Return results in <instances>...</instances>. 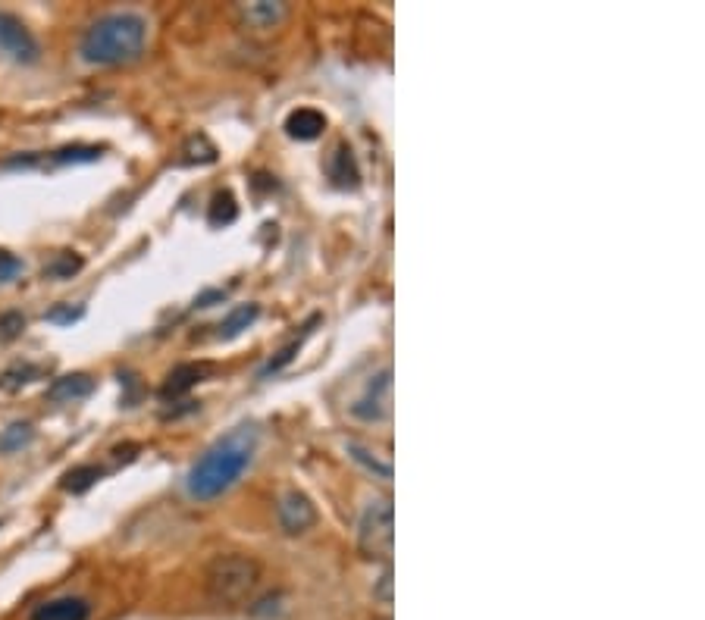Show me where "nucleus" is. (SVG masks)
Listing matches in <instances>:
<instances>
[{"mask_svg": "<svg viewBox=\"0 0 705 620\" xmlns=\"http://www.w3.org/2000/svg\"><path fill=\"white\" fill-rule=\"evenodd\" d=\"M358 545L367 558H392L395 548V508L389 498H376L361 514L358 523Z\"/></svg>", "mask_w": 705, "mask_h": 620, "instance_id": "nucleus-4", "label": "nucleus"}, {"mask_svg": "<svg viewBox=\"0 0 705 620\" xmlns=\"http://www.w3.org/2000/svg\"><path fill=\"white\" fill-rule=\"evenodd\" d=\"M41 376V367H32V364H22V367H10L4 376H0V389L4 392H16L22 386H29L32 379Z\"/></svg>", "mask_w": 705, "mask_h": 620, "instance_id": "nucleus-20", "label": "nucleus"}, {"mask_svg": "<svg viewBox=\"0 0 705 620\" xmlns=\"http://www.w3.org/2000/svg\"><path fill=\"white\" fill-rule=\"evenodd\" d=\"M101 467H76V470H69L66 476H63V489L66 492H85V489H91L94 483L101 480Z\"/></svg>", "mask_w": 705, "mask_h": 620, "instance_id": "nucleus-19", "label": "nucleus"}, {"mask_svg": "<svg viewBox=\"0 0 705 620\" xmlns=\"http://www.w3.org/2000/svg\"><path fill=\"white\" fill-rule=\"evenodd\" d=\"M94 392V379L88 373H69L54 379V386L47 389V401H82Z\"/></svg>", "mask_w": 705, "mask_h": 620, "instance_id": "nucleus-10", "label": "nucleus"}, {"mask_svg": "<svg viewBox=\"0 0 705 620\" xmlns=\"http://www.w3.org/2000/svg\"><path fill=\"white\" fill-rule=\"evenodd\" d=\"M223 298H226L223 292H204L195 298V307H214V301H223Z\"/></svg>", "mask_w": 705, "mask_h": 620, "instance_id": "nucleus-27", "label": "nucleus"}, {"mask_svg": "<svg viewBox=\"0 0 705 620\" xmlns=\"http://www.w3.org/2000/svg\"><path fill=\"white\" fill-rule=\"evenodd\" d=\"M19 270H22L19 260H16L13 254H7V251H0V282L16 279V273H19Z\"/></svg>", "mask_w": 705, "mask_h": 620, "instance_id": "nucleus-24", "label": "nucleus"}, {"mask_svg": "<svg viewBox=\"0 0 705 620\" xmlns=\"http://www.w3.org/2000/svg\"><path fill=\"white\" fill-rule=\"evenodd\" d=\"M35 436L32 423H10L4 433H0V455H13V451H22Z\"/></svg>", "mask_w": 705, "mask_h": 620, "instance_id": "nucleus-15", "label": "nucleus"}, {"mask_svg": "<svg viewBox=\"0 0 705 620\" xmlns=\"http://www.w3.org/2000/svg\"><path fill=\"white\" fill-rule=\"evenodd\" d=\"M276 517H279L282 533L301 536V533H308L317 523V508H314V502L304 492H286V495L279 498Z\"/></svg>", "mask_w": 705, "mask_h": 620, "instance_id": "nucleus-7", "label": "nucleus"}, {"mask_svg": "<svg viewBox=\"0 0 705 620\" xmlns=\"http://www.w3.org/2000/svg\"><path fill=\"white\" fill-rule=\"evenodd\" d=\"M91 617V605L82 599V595H60V599L41 602L29 620H88Z\"/></svg>", "mask_w": 705, "mask_h": 620, "instance_id": "nucleus-8", "label": "nucleus"}, {"mask_svg": "<svg viewBox=\"0 0 705 620\" xmlns=\"http://www.w3.org/2000/svg\"><path fill=\"white\" fill-rule=\"evenodd\" d=\"M254 451H257V429L251 423L235 426L232 433H226L223 439L210 445L195 461V467L188 470V480H185L188 495L198 498V502L220 498L242 480V473L254 461Z\"/></svg>", "mask_w": 705, "mask_h": 620, "instance_id": "nucleus-1", "label": "nucleus"}, {"mask_svg": "<svg viewBox=\"0 0 705 620\" xmlns=\"http://www.w3.org/2000/svg\"><path fill=\"white\" fill-rule=\"evenodd\" d=\"M235 217H239V204H235L232 192H217L214 201H210V213H207L210 226H229V223H235Z\"/></svg>", "mask_w": 705, "mask_h": 620, "instance_id": "nucleus-16", "label": "nucleus"}, {"mask_svg": "<svg viewBox=\"0 0 705 620\" xmlns=\"http://www.w3.org/2000/svg\"><path fill=\"white\" fill-rule=\"evenodd\" d=\"M82 270V257H73V254H57L51 264L44 267V276H51V279H69L73 273Z\"/></svg>", "mask_w": 705, "mask_h": 620, "instance_id": "nucleus-21", "label": "nucleus"}, {"mask_svg": "<svg viewBox=\"0 0 705 620\" xmlns=\"http://www.w3.org/2000/svg\"><path fill=\"white\" fill-rule=\"evenodd\" d=\"M98 157H101V148H82V145H76V148L54 151L51 163H94Z\"/></svg>", "mask_w": 705, "mask_h": 620, "instance_id": "nucleus-22", "label": "nucleus"}, {"mask_svg": "<svg viewBox=\"0 0 705 620\" xmlns=\"http://www.w3.org/2000/svg\"><path fill=\"white\" fill-rule=\"evenodd\" d=\"M373 595H376V599H380L383 605H392V567L383 570V577H380V583H376Z\"/></svg>", "mask_w": 705, "mask_h": 620, "instance_id": "nucleus-25", "label": "nucleus"}, {"mask_svg": "<svg viewBox=\"0 0 705 620\" xmlns=\"http://www.w3.org/2000/svg\"><path fill=\"white\" fill-rule=\"evenodd\" d=\"M148 41V22L132 10L94 19L82 35L79 54L91 66H120L141 57Z\"/></svg>", "mask_w": 705, "mask_h": 620, "instance_id": "nucleus-2", "label": "nucleus"}, {"mask_svg": "<svg viewBox=\"0 0 705 620\" xmlns=\"http://www.w3.org/2000/svg\"><path fill=\"white\" fill-rule=\"evenodd\" d=\"M82 317V310L76 307H57V310H51V314H47V320L51 323H73V320H79Z\"/></svg>", "mask_w": 705, "mask_h": 620, "instance_id": "nucleus-26", "label": "nucleus"}, {"mask_svg": "<svg viewBox=\"0 0 705 620\" xmlns=\"http://www.w3.org/2000/svg\"><path fill=\"white\" fill-rule=\"evenodd\" d=\"M348 455L355 458L358 464H364L373 476H380V480H392V464L376 458L367 445H361V442H348Z\"/></svg>", "mask_w": 705, "mask_h": 620, "instance_id": "nucleus-17", "label": "nucleus"}, {"mask_svg": "<svg viewBox=\"0 0 705 620\" xmlns=\"http://www.w3.org/2000/svg\"><path fill=\"white\" fill-rule=\"evenodd\" d=\"M326 170H329V179H333L339 188H358V182H361L355 154H351L348 145H336V151H333V157H329Z\"/></svg>", "mask_w": 705, "mask_h": 620, "instance_id": "nucleus-11", "label": "nucleus"}, {"mask_svg": "<svg viewBox=\"0 0 705 620\" xmlns=\"http://www.w3.org/2000/svg\"><path fill=\"white\" fill-rule=\"evenodd\" d=\"M351 414L364 423H383L392 417V370L389 367H383L370 379L364 395L351 404Z\"/></svg>", "mask_w": 705, "mask_h": 620, "instance_id": "nucleus-6", "label": "nucleus"}, {"mask_svg": "<svg viewBox=\"0 0 705 620\" xmlns=\"http://www.w3.org/2000/svg\"><path fill=\"white\" fill-rule=\"evenodd\" d=\"M261 580V564L248 555H220L207 567V592L217 605H239Z\"/></svg>", "mask_w": 705, "mask_h": 620, "instance_id": "nucleus-3", "label": "nucleus"}, {"mask_svg": "<svg viewBox=\"0 0 705 620\" xmlns=\"http://www.w3.org/2000/svg\"><path fill=\"white\" fill-rule=\"evenodd\" d=\"M245 16H248L251 26L270 29V26H276L282 16H286V10H282V4H267V0H261V4H251V7L245 10Z\"/></svg>", "mask_w": 705, "mask_h": 620, "instance_id": "nucleus-18", "label": "nucleus"}, {"mask_svg": "<svg viewBox=\"0 0 705 620\" xmlns=\"http://www.w3.org/2000/svg\"><path fill=\"white\" fill-rule=\"evenodd\" d=\"M22 332H26V317L19 314V310H7V314H0V342H13L19 339Z\"/></svg>", "mask_w": 705, "mask_h": 620, "instance_id": "nucleus-23", "label": "nucleus"}, {"mask_svg": "<svg viewBox=\"0 0 705 620\" xmlns=\"http://www.w3.org/2000/svg\"><path fill=\"white\" fill-rule=\"evenodd\" d=\"M0 54L10 57L19 66H32L41 60V44L26 29V22L16 19L13 13L0 10Z\"/></svg>", "mask_w": 705, "mask_h": 620, "instance_id": "nucleus-5", "label": "nucleus"}, {"mask_svg": "<svg viewBox=\"0 0 705 620\" xmlns=\"http://www.w3.org/2000/svg\"><path fill=\"white\" fill-rule=\"evenodd\" d=\"M210 373V364H182L170 373L167 386H163V398H179L188 389H195L198 383H204V376Z\"/></svg>", "mask_w": 705, "mask_h": 620, "instance_id": "nucleus-12", "label": "nucleus"}, {"mask_svg": "<svg viewBox=\"0 0 705 620\" xmlns=\"http://www.w3.org/2000/svg\"><path fill=\"white\" fill-rule=\"evenodd\" d=\"M323 129H326V116L314 107H298L286 119V132L298 141H314L323 135Z\"/></svg>", "mask_w": 705, "mask_h": 620, "instance_id": "nucleus-9", "label": "nucleus"}, {"mask_svg": "<svg viewBox=\"0 0 705 620\" xmlns=\"http://www.w3.org/2000/svg\"><path fill=\"white\" fill-rule=\"evenodd\" d=\"M317 323H320V317H314V320H311L308 326H301V336H298V339H292V342H289L286 348H282V351H276V354L270 357V361H267V364L261 367V379H267L270 373H279L282 367H289V364L295 361V354L301 351L304 339H308V336H311V332H314V326H317Z\"/></svg>", "mask_w": 705, "mask_h": 620, "instance_id": "nucleus-13", "label": "nucleus"}, {"mask_svg": "<svg viewBox=\"0 0 705 620\" xmlns=\"http://www.w3.org/2000/svg\"><path fill=\"white\" fill-rule=\"evenodd\" d=\"M261 317V307L257 304H242V307H235L229 310V317L220 323V339H235V336H242V332Z\"/></svg>", "mask_w": 705, "mask_h": 620, "instance_id": "nucleus-14", "label": "nucleus"}]
</instances>
